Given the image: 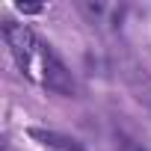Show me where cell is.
I'll list each match as a JSON object with an SVG mask.
<instances>
[{
	"label": "cell",
	"instance_id": "cell-1",
	"mask_svg": "<svg viewBox=\"0 0 151 151\" xmlns=\"http://www.w3.org/2000/svg\"><path fill=\"white\" fill-rule=\"evenodd\" d=\"M3 39H6V45H9V50H12V56H15V62H18L24 77H30L33 83H39L42 89H47L53 95L71 98L74 92H77L74 77H71V71L65 68V62L27 24L3 21Z\"/></svg>",
	"mask_w": 151,
	"mask_h": 151
},
{
	"label": "cell",
	"instance_id": "cell-2",
	"mask_svg": "<svg viewBox=\"0 0 151 151\" xmlns=\"http://www.w3.org/2000/svg\"><path fill=\"white\" fill-rule=\"evenodd\" d=\"M30 136L33 139H39L42 145H47V148H56V151H86L77 139H71V136H62V133H56V130H42V127H30Z\"/></svg>",
	"mask_w": 151,
	"mask_h": 151
},
{
	"label": "cell",
	"instance_id": "cell-3",
	"mask_svg": "<svg viewBox=\"0 0 151 151\" xmlns=\"http://www.w3.org/2000/svg\"><path fill=\"white\" fill-rule=\"evenodd\" d=\"M18 12H24V15H36V12H42V6H24V3H18Z\"/></svg>",
	"mask_w": 151,
	"mask_h": 151
},
{
	"label": "cell",
	"instance_id": "cell-4",
	"mask_svg": "<svg viewBox=\"0 0 151 151\" xmlns=\"http://www.w3.org/2000/svg\"><path fill=\"white\" fill-rule=\"evenodd\" d=\"M119 151H145V148H139V145H133L130 139H124V142L119 145Z\"/></svg>",
	"mask_w": 151,
	"mask_h": 151
}]
</instances>
